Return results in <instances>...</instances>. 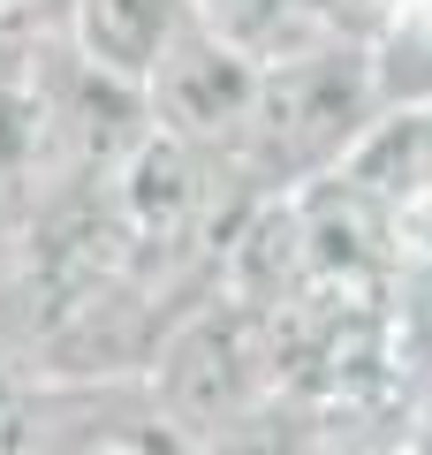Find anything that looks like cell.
<instances>
[{"label":"cell","instance_id":"obj_2","mask_svg":"<svg viewBox=\"0 0 432 455\" xmlns=\"http://www.w3.org/2000/svg\"><path fill=\"white\" fill-rule=\"evenodd\" d=\"M152 395H160L167 433H220L243 410L273 403V334L266 319L236 304H190L160 341H152Z\"/></svg>","mask_w":432,"mask_h":455},{"label":"cell","instance_id":"obj_5","mask_svg":"<svg viewBox=\"0 0 432 455\" xmlns=\"http://www.w3.org/2000/svg\"><path fill=\"white\" fill-rule=\"evenodd\" d=\"M212 296L251 319H281L288 304L311 296V251H304V228H296V205L288 197H258L228 243L212 251Z\"/></svg>","mask_w":432,"mask_h":455},{"label":"cell","instance_id":"obj_4","mask_svg":"<svg viewBox=\"0 0 432 455\" xmlns=\"http://www.w3.org/2000/svg\"><path fill=\"white\" fill-rule=\"evenodd\" d=\"M288 205H296V228L311 251V289H387V274L402 266V243L395 212L372 190H356L349 175H326L304 182Z\"/></svg>","mask_w":432,"mask_h":455},{"label":"cell","instance_id":"obj_1","mask_svg":"<svg viewBox=\"0 0 432 455\" xmlns=\"http://www.w3.org/2000/svg\"><path fill=\"white\" fill-rule=\"evenodd\" d=\"M380 122L372 46H311L281 68H258V99L243 137L228 145V167L251 197H296L304 182L341 175L356 137Z\"/></svg>","mask_w":432,"mask_h":455},{"label":"cell","instance_id":"obj_6","mask_svg":"<svg viewBox=\"0 0 432 455\" xmlns=\"http://www.w3.org/2000/svg\"><path fill=\"white\" fill-rule=\"evenodd\" d=\"M182 31H190V0H76L68 61L122 92H144Z\"/></svg>","mask_w":432,"mask_h":455},{"label":"cell","instance_id":"obj_7","mask_svg":"<svg viewBox=\"0 0 432 455\" xmlns=\"http://www.w3.org/2000/svg\"><path fill=\"white\" fill-rule=\"evenodd\" d=\"M205 455H326V440H319V418L304 403L273 395V403L243 410L236 425H220L205 440Z\"/></svg>","mask_w":432,"mask_h":455},{"label":"cell","instance_id":"obj_3","mask_svg":"<svg viewBox=\"0 0 432 455\" xmlns=\"http://www.w3.org/2000/svg\"><path fill=\"white\" fill-rule=\"evenodd\" d=\"M251 99H258V68L243 61L228 38H212L197 16H190V31L167 46V61L152 68V84H144V114H152V130H167V137H182V145L212 152V160H228V145L243 137Z\"/></svg>","mask_w":432,"mask_h":455},{"label":"cell","instance_id":"obj_8","mask_svg":"<svg viewBox=\"0 0 432 455\" xmlns=\"http://www.w3.org/2000/svg\"><path fill=\"white\" fill-rule=\"evenodd\" d=\"M61 455H182V440L167 433L160 418L152 425H92V433H76Z\"/></svg>","mask_w":432,"mask_h":455}]
</instances>
